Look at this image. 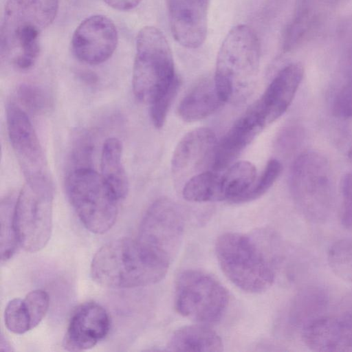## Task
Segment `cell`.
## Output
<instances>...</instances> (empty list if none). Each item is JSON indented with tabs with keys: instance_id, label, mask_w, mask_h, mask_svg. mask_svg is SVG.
Returning <instances> with one entry per match:
<instances>
[{
	"instance_id": "obj_1",
	"label": "cell",
	"mask_w": 352,
	"mask_h": 352,
	"mask_svg": "<svg viewBox=\"0 0 352 352\" xmlns=\"http://www.w3.org/2000/svg\"><path fill=\"white\" fill-rule=\"evenodd\" d=\"M169 265L138 239L122 238L97 251L91 264V275L96 283L106 287L133 288L160 281Z\"/></svg>"
},
{
	"instance_id": "obj_2",
	"label": "cell",
	"mask_w": 352,
	"mask_h": 352,
	"mask_svg": "<svg viewBox=\"0 0 352 352\" xmlns=\"http://www.w3.org/2000/svg\"><path fill=\"white\" fill-rule=\"evenodd\" d=\"M58 10V0H8L1 29V58L19 69L34 66L40 36Z\"/></svg>"
},
{
	"instance_id": "obj_3",
	"label": "cell",
	"mask_w": 352,
	"mask_h": 352,
	"mask_svg": "<svg viewBox=\"0 0 352 352\" xmlns=\"http://www.w3.org/2000/svg\"><path fill=\"white\" fill-rule=\"evenodd\" d=\"M132 87L135 97L149 106L173 91L179 80L175 71L170 45L158 28L146 26L136 38Z\"/></svg>"
},
{
	"instance_id": "obj_4",
	"label": "cell",
	"mask_w": 352,
	"mask_h": 352,
	"mask_svg": "<svg viewBox=\"0 0 352 352\" xmlns=\"http://www.w3.org/2000/svg\"><path fill=\"white\" fill-rule=\"evenodd\" d=\"M261 60L258 38L240 24L225 37L218 52L214 80L225 102L243 97L254 82Z\"/></svg>"
},
{
	"instance_id": "obj_5",
	"label": "cell",
	"mask_w": 352,
	"mask_h": 352,
	"mask_svg": "<svg viewBox=\"0 0 352 352\" xmlns=\"http://www.w3.org/2000/svg\"><path fill=\"white\" fill-rule=\"evenodd\" d=\"M215 253L223 274L240 289L258 294L273 284L275 275L270 262L248 236L223 234L216 242Z\"/></svg>"
},
{
	"instance_id": "obj_6",
	"label": "cell",
	"mask_w": 352,
	"mask_h": 352,
	"mask_svg": "<svg viewBox=\"0 0 352 352\" xmlns=\"http://www.w3.org/2000/svg\"><path fill=\"white\" fill-rule=\"evenodd\" d=\"M289 188L297 208L307 220L321 223L328 218L333 186L330 166L323 155L314 151L298 155L290 170Z\"/></svg>"
},
{
	"instance_id": "obj_7",
	"label": "cell",
	"mask_w": 352,
	"mask_h": 352,
	"mask_svg": "<svg viewBox=\"0 0 352 352\" xmlns=\"http://www.w3.org/2000/svg\"><path fill=\"white\" fill-rule=\"evenodd\" d=\"M65 188L71 204L87 230L102 234L113 226L119 200L92 167L69 170Z\"/></svg>"
},
{
	"instance_id": "obj_8",
	"label": "cell",
	"mask_w": 352,
	"mask_h": 352,
	"mask_svg": "<svg viewBox=\"0 0 352 352\" xmlns=\"http://www.w3.org/2000/svg\"><path fill=\"white\" fill-rule=\"evenodd\" d=\"M228 302L226 289L206 272L188 270L176 279L175 308L186 318L204 324L217 323L225 314Z\"/></svg>"
},
{
	"instance_id": "obj_9",
	"label": "cell",
	"mask_w": 352,
	"mask_h": 352,
	"mask_svg": "<svg viewBox=\"0 0 352 352\" xmlns=\"http://www.w3.org/2000/svg\"><path fill=\"white\" fill-rule=\"evenodd\" d=\"M8 136L27 184L54 190L52 179L42 146L25 112L14 103L6 108Z\"/></svg>"
},
{
	"instance_id": "obj_10",
	"label": "cell",
	"mask_w": 352,
	"mask_h": 352,
	"mask_svg": "<svg viewBox=\"0 0 352 352\" xmlns=\"http://www.w3.org/2000/svg\"><path fill=\"white\" fill-rule=\"evenodd\" d=\"M184 232V219L179 207L168 198H160L146 212L137 239L170 265L181 247Z\"/></svg>"
},
{
	"instance_id": "obj_11",
	"label": "cell",
	"mask_w": 352,
	"mask_h": 352,
	"mask_svg": "<svg viewBox=\"0 0 352 352\" xmlns=\"http://www.w3.org/2000/svg\"><path fill=\"white\" fill-rule=\"evenodd\" d=\"M54 190H41L26 183L16 197L14 221L19 245L27 252L43 249L52 231Z\"/></svg>"
},
{
	"instance_id": "obj_12",
	"label": "cell",
	"mask_w": 352,
	"mask_h": 352,
	"mask_svg": "<svg viewBox=\"0 0 352 352\" xmlns=\"http://www.w3.org/2000/svg\"><path fill=\"white\" fill-rule=\"evenodd\" d=\"M118 38L116 27L109 18L93 15L76 28L72 38V50L79 60L89 65H98L112 56Z\"/></svg>"
},
{
	"instance_id": "obj_13",
	"label": "cell",
	"mask_w": 352,
	"mask_h": 352,
	"mask_svg": "<svg viewBox=\"0 0 352 352\" xmlns=\"http://www.w3.org/2000/svg\"><path fill=\"white\" fill-rule=\"evenodd\" d=\"M304 69L294 63L282 68L250 108L265 126L280 118L291 104L302 81Z\"/></svg>"
},
{
	"instance_id": "obj_14",
	"label": "cell",
	"mask_w": 352,
	"mask_h": 352,
	"mask_svg": "<svg viewBox=\"0 0 352 352\" xmlns=\"http://www.w3.org/2000/svg\"><path fill=\"white\" fill-rule=\"evenodd\" d=\"M210 0H167L170 30L175 41L188 49L206 40Z\"/></svg>"
},
{
	"instance_id": "obj_15",
	"label": "cell",
	"mask_w": 352,
	"mask_h": 352,
	"mask_svg": "<svg viewBox=\"0 0 352 352\" xmlns=\"http://www.w3.org/2000/svg\"><path fill=\"white\" fill-rule=\"evenodd\" d=\"M110 329V318L105 309L95 302L80 305L74 311L67 329L63 346L72 351L93 348Z\"/></svg>"
},
{
	"instance_id": "obj_16",
	"label": "cell",
	"mask_w": 352,
	"mask_h": 352,
	"mask_svg": "<svg viewBox=\"0 0 352 352\" xmlns=\"http://www.w3.org/2000/svg\"><path fill=\"white\" fill-rule=\"evenodd\" d=\"M302 338L311 351L352 352V319L336 316L314 319L304 326Z\"/></svg>"
},
{
	"instance_id": "obj_17",
	"label": "cell",
	"mask_w": 352,
	"mask_h": 352,
	"mask_svg": "<svg viewBox=\"0 0 352 352\" xmlns=\"http://www.w3.org/2000/svg\"><path fill=\"white\" fill-rule=\"evenodd\" d=\"M217 143L214 133L208 128H197L186 133L174 150L173 173L186 176L200 170L209 162L212 166Z\"/></svg>"
},
{
	"instance_id": "obj_18",
	"label": "cell",
	"mask_w": 352,
	"mask_h": 352,
	"mask_svg": "<svg viewBox=\"0 0 352 352\" xmlns=\"http://www.w3.org/2000/svg\"><path fill=\"white\" fill-rule=\"evenodd\" d=\"M264 127L258 117L249 108L217 143L212 169L219 171L230 166Z\"/></svg>"
},
{
	"instance_id": "obj_19",
	"label": "cell",
	"mask_w": 352,
	"mask_h": 352,
	"mask_svg": "<svg viewBox=\"0 0 352 352\" xmlns=\"http://www.w3.org/2000/svg\"><path fill=\"white\" fill-rule=\"evenodd\" d=\"M224 103L214 77L205 78L194 85L184 97L178 107V113L185 122H195L214 113Z\"/></svg>"
},
{
	"instance_id": "obj_20",
	"label": "cell",
	"mask_w": 352,
	"mask_h": 352,
	"mask_svg": "<svg viewBox=\"0 0 352 352\" xmlns=\"http://www.w3.org/2000/svg\"><path fill=\"white\" fill-rule=\"evenodd\" d=\"M256 177V170L251 162L240 161L231 164L222 175H219L218 201L246 202Z\"/></svg>"
},
{
	"instance_id": "obj_21",
	"label": "cell",
	"mask_w": 352,
	"mask_h": 352,
	"mask_svg": "<svg viewBox=\"0 0 352 352\" xmlns=\"http://www.w3.org/2000/svg\"><path fill=\"white\" fill-rule=\"evenodd\" d=\"M100 170L102 179L117 199H124L129 183L122 163V146L118 138H109L104 142Z\"/></svg>"
},
{
	"instance_id": "obj_22",
	"label": "cell",
	"mask_w": 352,
	"mask_h": 352,
	"mask_svg": "<svg viewBox=\"0 0 352 352\" xmlns=\"http://www.w3.org/2000/svg\"><path fill=\"white\" fill-rule=\"evenodd\" d=\"M219 336L207 324H197L182 327L176 330L168 343L172 351H208L223 350Z\"/></svg>"
},
{
	"instance_id": "obj_23",
	"label": "cell",
	"mask_w": 352,
	"mask_h": 352,
	"mask_svg": "<svg viewBox=\"0 0 352 352\" xmlns=\"http://www.w3.org/2000/svg\"><path fill=\"white\" fill-rule=\"evenodd\" d=\"M219 174L204 170L192 175L184 184L183 197L191 202L217 201Z\"/></svg>"
},
{
	"instance_id": "obj_24",
	"label": "cell",
	"mask_w": 352,
	"mask_h": 352,
	"mask_svg": "<svg viewBox=\"0 0 352 352\" xmlns=\"http://www.w3.org/2000/svg\"><path fill=\"white\" fill-rule=\"evenodd\" d=\"M16 199L11 195L1 203V258L5 261L13 256L19 245L14 221Z\"/></svg>"
},
{
	"instance_id": "obj_25",
	"label": "cell",
	"mask_w": 352,
	"mask_h": 352,
	"mask_svg": "<svg viewBox=\"0 0 352 352\" xmlns=\"http://www.w3.org/2000/svg\"><path fill=\"white\" fill-rule=\"evenodd\" d=\"M314 9L304 0L285 33L283 48L289 51L305 38L316 19Z\"/></svg>"
},
{
	"instance_id": "obj_26",
	"label": "cell",
	"mask_w": 352,
	"mask_h": 352,
	"mask_svg": "<svg viewBox=\"0 0 352 352\" xmlns=\"http://www.w3.org/2000/svg\"><path fill=\"white\" fill-rule=\"evenodd\" d=\"M327 260L336 276L352 284V239H342L333 244Z\"/></svg>"
},
{
	"instance_id": "obj_27",
	"label": "cell",
	"mask_w": 352,
	"mask_h": 352,
	"mask_svg": "<svg viewBox=\"0 0 352 352\" xmlns=\"http://www.w3.org/2000/svg\"><path fill=\"white\" fill-rule=\"evenodd\" d=\"M16 93L21 104L34 113H47L53 107L52 95L40 86L22 84L18 87Z\"/></svg>"
},
{
	"instance_id": "obj_28",
	"label": "cell",
	"mask_w": 352,
	"mask_h": 352,
	"mask_svg": "<svg viewBox=\"0 0 352 352\" xmlns=\"http://www.w3.org/2000/svg\"><path fill=\"white\" fill-rule=\"evenodd\" d=\"M93 144L89 134L83 131L78 133L72 144L69 156V170L91 166Z\"/></svg>"
},
{
	"instance_id": "obj_29",
	"label": "cell",
	"mask_w": 352,
	"mask_h": 352,
	"mask_svg": "<svg viewBox=\"0 0 352 352\" xmlns=\"http://www.w3.org/2000/svg\"><path fill=\"white\" fill-rule=\"evenodd\" d=\"M4 320L7 329L15 334H23L31 330L30 317L23 299L14 298L8 303Z\"/></svg>"
},
{
	"instance_id": "obj_30",
	"label": "cell",
	"mask_w": 352,
	"mask_h": 352,
	"mask_svg": "<svg viewBox=\"0 0 352 352\" xmlns=\"http://www.w3.org/2000/svg\"><path fill=\"white\" fill-rule=\"evenodd\" d=\"M305 136L304 129L297 124H290L283 127L275 140L276 150L283 155H290L301 145Z\"/></svg>"
},
{
	"instance_id": "obj_31",
	"label": "cell",
	"mask_w": 352,
	"mask_h": 352,
	"mask_svg": "<svg viewBox=\"0 0 352 352\" xmlns=\"http://www.w3.org/2000/svg\"><path fill=\"white\" fill-rule=\"evenodd\" d=\"M281 163L276 159L270 160L262 175L254 182L248 194L246 202L253 201L264 195L274 184L281 173Z\"/></svg>"
},
{
	"instance_id": "obj_32",
	"label": "cell",
	"mask_w": 352,
	"mask_h": 352,
	"mask_svg": "<svg viewBox=\"0 0 352 352\" xmlns=\"http://www.w3.org/2000/svg\"><path fill=\"white\" fill-rule=\"evenodd\" d=\"M30 320L31 329L36 327L45 317L50 305L47 293L42 289L30 292L23 299Z\"/></svg>"
},
{
	"instance_id": "obj_33",
	"label": "cell",
	"mask_w": 352,
	"mask_h": 352,
	"mask_svg": "<svg viewBox=\"0 0 352 352\" xmlns=\"http://www.w3.org/2000/svg\"><path fill=\"white\" fill-rule=\"evenodd\" d=\"M342 204L341 223L343 227L352 230V171L344 175L341 182Z\"/></svg>"
},
{
	"instance_id": "obj_34",
	"label": "cell",
	"mask_w": 352,
	"mask_h": 352,
	"mask_svg": "<svg viewBox=\"0 0 352 352\" xmlns=\"http://www.w3.org/2000/svg\"><path fill=\"white\" fill-rule=\"evenodd\" d=\"M333 111L336 117H352V78L341 89L333 104Z\"/></svg>"
},
{
	"instance_id": "obj_35",
	"label": "cell",
	"mask_w": 352,
	"mask_h": 352,
	"mask_svg": "<svg viewBox=\"0 0 352 352\" xmlns=\"http://www.w3.org/2000/svg\"><path fill=\"white\" fill-rule=\"evenodd\" d=\"M110 7L120 11L130 10L135 8L142 0H103Z\"/></svg>"
},
{
	"instance_id": "obj_36",
	"label": "cell",
	"mask_w": 352,
	"mask_h": 352,
	"mask_svg": "<svg viewBox=\"0 0 352 352\" xmlns=\"http://www.w3.org/2000/svg\"><path fill=\"white\" fill-rule=\"evenodd\" d=\"M348 157L350 161L352 162V145L349 151Z\"/></svg>"
}]
</instances>
